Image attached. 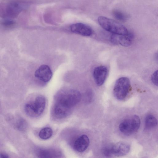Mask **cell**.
<instances>
[{"mask_svg":"<svg viewBox=\"0 0 158 158\" xmlns=\"http://www.w3.org/2000/svg\"><path fill=\"white\" fill-rule=\"evenodd\" d=\"M81 97L80 92L75 89L66 90L59 94L53 106V116L59 119L68 116L80 102Z\"/></svg>","mask_w":158,"mask_h":158,"instance_id":"obj_1","label":"cell"},{"mask_svg":"<svg viewBox=\"0 0 158 158\" xmlns=\"http://www.w3.org/2000/svg\"><path fill=\"white\" fill-rule=\"evenodd\" d=\"M98 21L104 30L113 34L127 35L129 32L127 28L118 22L104 16L98 17Z\"/></svg>","mask_w":158,"mask_h":158,"instance_id":"obj_2","label":"cell"},{"mask_svg":"<svg viewBox=\"0 0 158 158\" xmlns=\"http://www.w3.org/2000/svg\"><path fill=\"white\" fill-rule=\"evenodd\" d=\"M46 99L42 96H37L35 99L27 103L24 107L26 114L32 117L40 116L44 111L46 106Z\"/></svg>","mask_w":158,"mask_h":158,"instance_id":"obj_3","label":"cell"},{"mask_svg":"<svg viewBox=\"0 0 158 158\" xmlns=\"http://www.w3.org/2000/svg\"><path fill=\"white\" fill-rule=\"evenodd\" d=\"M140 124L139 117L135 115L123 120L120 123L119 128L122 133L128 135L137 131L140 127Z\"/></svg>","mask_w":158,"mask_h":158,"instance_id":"obj_4","label":"cell"},{"mask_svg":"<svg viewBox=\"0 0 158 158\" xmlns=\"http://www.w3.org/2000/svg\"><path fill=\"white\" fill-rule=\"evenodd\" d=\"M129 79L126 77L118 79L114 85L113 94L115 97L119 100H123L127 96L130 89Z\"/></svg>","mask_w":158,"mask_h":158,"instance_id":"obj_5","label":"cell"},{"mask_svg":"<svg viewBox=\"0 0 158 158\" xmlns=\"http://www.w3.org/2000/svg\"><path fill=\"white\" fill-rule=\"evenodd\" d=\"M111 156H121L127 154L130 150V146L127 143L122 142L115 143L109 146Z\"/></svg>","mask_w":158,"mask_h":158,"instance_id":"obj_6","label":"cell"},{"mask_svg":"<svg viewBox=\"0 0 158 158\" xmlns=\"http://www.w3.org/2000/svg\"><path fill=\"white\" fill-rule=\"evenodd\" d=\"M108 73V69L104 66H98L94 69L93 76L94 81L98 85L100 86L104 83Z\"/></svg>","mask_w":158,"mask_h":158,"instance_id":"obj_7","label":"cell"},{"mask_svg":"<svg viewBox=\"0 0 158 158\" xmlns=\"http://www.w3.org/2000/svg\"><path fill=\"white\" fill-rule=\"evenodd\" d=\"M132 38V35L130 33L127 35L112 34L110 37V40L113 44L128 47L131 44Z\"/></svg>","mask_w":158,"mask_h":158,"instance_id":"obj_8","label":"cell"},{"mask_svg":"<svg viewBox=\"0 0 158 158\" xmlns=\"http://www.w3.org/2000/svg\"><path fill=\"white\" fill-rule=\"evenodd\" d=\"M52 75V72L50 67L45 64L41 65L39 67L35 73V77L44 82L49 81Z\"/></svg>","mask_w":158,"mask_h":158,"instance_id":"obj_9","label":"cell"},{"mask_svg":"<svg viewBox=\"0 0 158 158\" xmlns=\"http://www.w3.org/2000/svg\"><path fill=\"white\" fill-rule=\"evenodd\" d=\"M70 28L73 32L84 36H90L93 33L92 30L89 27L82 23L72 24Z\"/></svg>","mask_w":158,"mask_h":158,"instance_id":"obj_10","label":"cell"},{"mask_svg":"<svg viewBox=\"0 0 158 158\" xmlns=\"http://www.w3.org/2000/svg\"><path fill=\"white\" fill-rule=\"evenodd\" d=\"M89 144V139L85 135H82L76 140L73 144V148L77 151L82 152L85 151Z\"/></svg>","mask_w":158,"mask_h":158,"instance_id":"obj_11","label":"cell"},{"mask_svg":"<svg viewBox=\"0 0 158 158\" xmlns=\"http://www.w3.org/2000/svg\"><path fill=\"white\" fill-rule=\"evenodd\" d=\"M37 154L39 157L42 158H56L60 156L58 151L52 149H39L37 150Z\"/></svg>","mask_w":158,"mask_h":158,"instance_id":"obj_12","label":"cell"},{"mask_svg":"<svg viewBox=\"0 0 158 158\" xmlns=\"http://www.w3.org/2000/svg\"><path fill=\"white\" fill-rule=\"evenodd\" d=\"M157 120L153 115L149 114L146 116L144 120V127L146 130H150L157 126Z\"/></svg>","mask_w":158,"mask_h":158,"instance_id":"obj_13","label":"cell"},{"mask_svg":"<svg viewBox=\"0 0 158 158\" xmlns=\"http://www.w3.org/2000/svg\"><path fill=\"white\" fill-rule=\"evenodd\" d=\"M53 131L52 129L48 127L42 129L39 133V137L43 139H47L50 138L52 135Z\"/></svg>","mask_w":158,"mask_h":158,"instance_id":"obj_14","label":"cell"},{"mask_svg":"<svg viewBox=\"0 0 158 158\" xmlns=\"http://www.w3.org/2000/svg\"><path fill=\"white\" fill-rule=\"evenodd\" d=\"M112 14L114 18L120 21H125L128 19V16L126 14L119 10H114Z\"/></svg>","mask_w":158,"mask_h":158,"instance_id":"obj_15","label":"cell"},{"mask_svg":"<svg viewBox=\"0 0 158 158\" xmlns=\"http://www.w3.org/2000/svg\"><path fill=\"white\" fill-rule=\"evenodd\" d=\"M17 128L20 131L24 130L27 127V123L23 119H19L16 123Z\"/></svg>","mask_w":158,"mask_h":158,"instance_id":"obj_16","label":"cell"},{"mask_svg":"<svg viewBox=\"0 0 158 158\" xmlns=\"http://www.w3.org/2000/svg\"><path fill=\"white\" fill-rule=\"evenodd\" d=\"M151 80L152 83L157 86L158 85V70L155 71L152 75Z\"/></svg>","mask_w":158,"mask_h":158,"instance_id":"obj_17","label":"cell"},{"mask_svg":"<svg viewBox=\"0 0 158 158\" xmlns=\"http://www.w3.org/2000/svg\"><path fill=\"white\" fill-rule=\"evenodd\" d=\"M9 156L8 155L4 153H0V158H8Z\"/></svg>","mask_w":158,"mask_h":158,"instance_id":"obj_18","label":"cell"}]
</instances>
